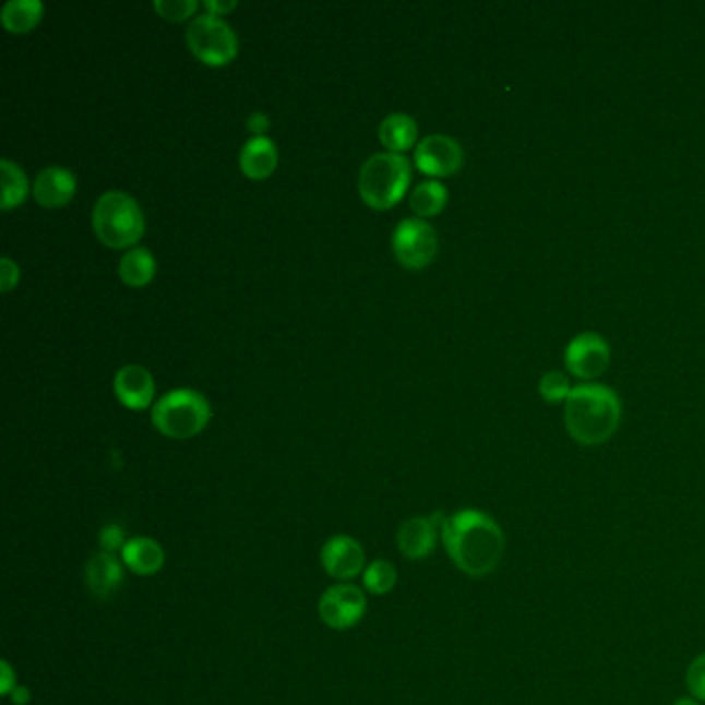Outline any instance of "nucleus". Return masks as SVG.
Here are the masks:
<instances>
[{"label":"nucleus","instance_id":"obj_28","mask_svg":"<svg viewBox=\"0 0 705 705\" xmlns=\"http://www.w3.org/2000/svg\"><path fill=\"white\" fill-rule=\"evenodd\" d=\"M17 284H20V267L9 256H4L0 261V288H2V292H9Z\"/></svg>","mask_w":705,"mask_h":705},{"label":"nucleus","instance_id":"obj_6","mask_svg":"<svg viewBox=\"0 0 705 705\" xmlns=\"http://www.w3.org/2000/svg\"><path fill=\"white\" fill-rule=\"evenodd\" d=\"M187 44L196 59L210 67H222L235 59L238 52L235 29L212 13H203L191 21Z\"/></svg>","mask_w":705,"mask_h":705},{"label":"nucleus","instance_id":"obj_33","mask_svg":"<svg viewBox=\"0 0 705 705\" xmlns=\"http://www.w3.org/2000/svg\"><path fill=\"white\" fill-rule=\"evenodd\" d=\"M672 705H704L702 702H697L695 697H691V695H685V697H679L677 702Z\"/></svg>","mask_w":705,"mask_h":705},{"label":"nucleus","instance_id":"obj_16","mask_svg":"<svg viewBox=\"0 0 705 705\" xmlns=\"http://www.w3.org/2000/svg\"><path fill=\"white\" fill-rule=\"evenodd\" d=\"M277 159L279 156H277L274 141L259 135V138H253L244 143V147L240 152V168H242L244 177H249L251 180H263V178L274 175Z\"/></svg>","mask_w":705,"mask_h":705},{"label":"nucleus","instance_id":"obj_21","mask_svg":"<svg viewBox=\"0 0 705 705\" xmlns=\"http://www.w3.org/2000/svg\"><path fill=\"white\" fill-rule=\"evenodd\" d=\"M447 199H450L447 187L443 182L431 178V180L418 182L414 187L410 195V207L414 210V214L422 217V219L439 216L445 210Z\"/></svg>","mask_w":705,"mask_h":705},{"label":"nucleus","instance_id":"obj_30","mask_svg":"<svg viewBox=\"0 0 705 705\" xmlns=\"http://www.w3.org/2000/svg\"><path fill=\"white\" fill-rule=\"evenodd\" d=\"M205 7H207V11L212 13V15H217V17H222L224 13H228V11H232L236 7L235 0H230V2H219V0H207L205 2Z\"/></svg>","mask_w":705,"mask_h":705},{"label":"nucleus","instance_id":"obj_31","mask_svg":"<svg viewBox=\"0 0 705 705\" xmlns=\"http://www.w3.org/2000/svg\"><path fill=\"white\" fill-rule=\"evenodd\" d=\"M29 697H32V693H29V689H25V686L17 685L13 691H11V700H13V704L15 705L27 704V702H29Z\"/></svg>","mask_w":705,"mask_h":705},{"label":"nucleus","instance_id":"obj_14","mask_svg":"<svg viewBox=\"0 0 705 705\" xmlns=\"http://www.w3.org/2000/svg\"><path fill=\"white\" fill-rule=\"evenodd\" d=\"M77 191V180L71 170L60 166H48L39 172L34 182V196L44 207H62Z\"/></svg>","mask_w":705,"mask_h":705},{"label":"nucleus","instance_id":"obj_25","mask_svg":"<svg viewBox=\"0 0 705 705\" xmlns=\"http://www.w3.org/2000/svg\"><path fill=\"white\" fill-rule=\"evenodd\" d=\"M685 683L689 695L705 704V652L691 660L686 668Z\"/></svg>","mask_w":705,"mask_h":705},{"label":"nucleus","instance_id":"obj_9","mask_svg":"<svg viewBox=\"0 0 705 705\" xmlns=\"http://www.w3.org/2000/svg\"><path fill=\"white\" fill-rule=\"evenodd\" d=\"M367 612V596L352 584H337L319 600V617L327 628L344 631L360 623Z\"/></svg>","mask_w":705,"mask_h":705},{"label":"nucleus","instance_id":"obj_7","mask_svg":"<svg viewBox=\"0 0 705 705\" xmlns=\"http://www.w3.org/2000/svg\"><path fill=\"white\" fill-rule=\"evenodd\" d=\"M393 253L408 270H425L439 251V238L431 224L422 217H408L393 230Z\"/></svg>","mask_w":705,"mask_h":705},{"label":"nucleus","instance_id":"obj_5","mask_svg":"<svg viewBox=\"0 0 705 705\" xmlns=\"http://www.w3.org/2000/svg\"><path fill=\"white\" fill-rule=\"evenodd\" d=\"M212 418L210 402L203 393L175 390L157 399L152 420L157 431L170 439H191L207 427Z\"/></svg>","mask_w":705,"mask_h":705},{"label":"nucleus","instance_id":"obj_17","mask_svg":"<svg viewBox=\"0 0 705 705\" xmlns=\"http://www.w3.org/2000/svg\"><path fill=\"white\" fill-rule=\"evenodd\" d=\"M122 563L131 569L135 575H156L166 563V552L154 538L138 536L127 542L122 549Z\"/></svg>","mask_w":705,"mask_h":705},{"label":"nucleus","instance_id":"obj_2","mask_svg":"<svg viewBox=\"0 0 705 705\" xmlns=\"http://www.w3.org/2000/svg\"><path fill=\"white\" fill-rule=\"evenodd\" d=\"M621 418V397L602 383H582L569 393L565 429L569 437L584 447L605 445L619 431Z\"/></svg>","mask_w":705,"mask_h":705},{"label":"nucleus","instance_id":"obj_13","mask_svg":"<svg viewBox=\"0 0 705 705\" xmlns=\"http://www.w3.org/2000/svg\"><path fill=\"white\" fill-rule=\"evenodd\" d=\"M154 377L141 365H127L115 377L118 402L129 410H145L154 399Z\"/></svg>","mask_w":705,"mask_h":705},{"label":"nucleus","instance_id":"obj_12","mask_svg":"<svg viewBox=\"0 0 705 705\" xmlns=\"http://www.w3.org/2000/svg\"><path fill=\"white\" fill-rule=\"evenodd\" d=\"M443 522L445 515L441 513H434L431 517H411L404 522L397 531V549L411 561H422L431 557L437 540L441 538Z\"/></svg>","mask_w":705,"mask_h":705},{"label":"nucleus","instance_id":"obj_19","mask_svg":"<svg viewBox=\"0 0 705 705\" xmlns=\"http://www.w3.org/2000/svg\"><path fill=\"white\" fill-rule=\"evenodd\" d=\"M118 274L131 288L147 286L156 275V259L145 247H133L120 259Z\"/></svg>","mask_w":705,"mask_h":705},{"label":"nucleus","instance_id":"obj_26","mask_svg":"<svg viewBox=\"0 0 705 705\" xmlns=\"http://www.w3.org/2000/svg\"><path fill=\"white\" fill-rule=\"evenodd\" d=\"M157 13L168 21H184L196 11L195 0H156Z\"/></svg>","mask_w":705,"mask_h":705},{"label":"nucleus","instance_id":"obj_15","mask_svg":"<svg viewBox=\"0 0 705 705\" xmlns=\"http://www.w3.org/2000/svg\"><path fill=\"white\" fill-rule=\"evenodd\" d=\"M85 579H87L89 592L96 598L106 600L122 586V579H124L122 563L118 561L112 552H106V550L96 552L87 563Z\"/></svg>","mask_w":705,"mask_h":705},{"label":"nucleus","instance_id":"obj_18","mask_svg":"<svg viewBox=\"0 0 705 705\" xmlns=\"http://www.w3.org/2000/svg\"><path fill=\"white\" fill-rule=\"evenodd\" d=\"M418 138V124L414 118L404 115V112H395L385 117L379 127V139L381 143L392 152V154H404L414 147Z\"/></svg>","mask_w":705,"mask_h":705},{"label":"nucleus","instance_id":"obj_4","mask_svg":"<svg viewBox=\"0 0 705 705\" xmlns=\"http://www.w3.org/2000/svg\"><path fill=\"white\" fill-rule=\"evenodd\" d=\"M94 230L110 249H127L141 240L145 217L138 201L122 191H108L94 205Z\"/></svg>","mask_w":705,"mask_h":705},{"label":"nucleus","instance_id":"obj_32","mask_svg":"<svg viewBox=\"0 0 705 705\" xmlns=\"http://www.w3.org/2000/svg\"><path fill=\"white\" fill-rule=\"evenodd\" d=\"M249 127L255 133H263L267 129V118L263 117V115H255V117H251V120H249Z\"/></svg>","mask_w":705,"mask_h":705},{"label":"nucleus","instance_id":"obj_23","mask_svg":"<svg viewBox=\"0 0 705 705\" xmlns=\"http://www.w3.org/2000/svg\"><path fill=\"white\" fill-rule=\"evenodd\" d=\"M362 582H365V588L374 596L390 594L397 584V569L393 567V563L383 561V559L372 561L371 565L365 569Z\"/></svg>","mask_w":705,"mask_h":705},{"label":"nucleus","instance_id":"obj_27","mask_svg":"<svg viewBox=\"0 0 705 705\" xmlns=\"http://www.w3.org/2000/svg\"><path fill=\"white\" fill-rule=\"evenodd\" d=\"M127 542L129 540H127L124 529L117 526V524H110V526H106L99 531V545H101V550H106V552L115 554L117 550L124 549Z\"/></svg>","mask_w":705,"mask_h":705},{"label":"nucleus","instance_id":"obj_8","mask_svg":"<svg viewBox=\"0 0 705 705\" xmlns=\"http://www.w3.org/2000/svg\"><path fill=\"white\" fill-rule=\"evenodd\" d=\"M610 365V346L607 339L596 332H584L575 335L565 348V367L567 371L592 383L602 377Z\"/></svg>","mask_w":705,"mask_h":705},{"label":"nucleus","instance_id":"obj_22","mask_svg":"<svg viewBox=\"0 0 705 705\" xmlns=\"http://www.w3.org/2000/svg\"><path fill=\"white\" fill-rule=\"evenodd\" d=\"M0 172H2V196H0V207L2 210H13L21 205L27 193H29V182L25 172L21 170L17 164L11 159H0Z\"/></svg>","mask_w":705,"mask_h":705},{"label":"nucleus","instance_id":"obj_3","mask_svg":"<svg viewBox=\"0 0 705 705\" xmlns=\"http://www.w3.org/2000/svg\"><path fill=\"white\" fill-rule=\"evenodd\" d=\"M411 166L399 154H377L365 162L358 177V191L372 210H390L410 187Z\"/></svg>","mask_w":705,"mask_h":705},{"label":"nucleus","instance_id":"obj_24","mask_svg":"<svg viewBox=\"0 0 705 705\" xmlns=\"http://www.w3.org/2000/svg\"><path fill=\"white\" fill-rule=\"evenodd\" d=\"M571 390L573 387L569 383L567 374L561 371H549L547 374H542V379L538 383V392L542 395V399L549 404H565Z\"/></svg>","mask_w":705,"mask_h":705},{"label":"nucleus","instance_id":"obj_10","mask_svg":"<svg viewBox=\"0 0 705 705\" xmlns=\"http://www.w3.org/2000/svg\"><path fill=\"white\" fill-rule=\"evenodd\" d=\"M464 150L450 135H429L416 145L414 162L429 177H451L464 166Z\"/></svg>","mask_w":705,"mask_h":705},{"label":"nucleus","instance_id":"obj_1","mask_svg":"<svg viewBox=\"0 0 705 705\" xmlns=\"http://www.w3.org/2000/svg\"><path fill=\"white\" fill-rule=\"evenodd\" d=\"M441 540L453 565L470 577L494 573L507 547L499 522L478 510H462L445 517Z\"/></svg>","mask_w":705,"mask_h":705},{"label":"nucleus","instance_id":"obj_29","mask_svg":"<svg viewBox=\"0 0 705 705\" xmlns=\"http://www.w3.org/2000/svg\"><path fill=\"white\" fill-rule=\"evenodd\" d=\"M0 674H2V681H0V693L2 695H11V691L17 686V679H15V672L9 662H2L0 665Z\"/></svg>","mask_w":705,"mask_h":705},{"label":"nucleus","instance_id":"obj_20","mask_svg":"<svg viewBox=\"0 0 705 705\" xmlns=\"http://www.w3.org/2000/svg\"><path fill=\"white\" fill-rule=\"evenodd\" d=\"M44 15V4L39 0H9L2 7V25L11 34H27L32 32Z\"/></svg>","mask_w":705,"mask_h":705},{"label":"nucleus","instance_id":"obj_11","mask_svg":"<svg viewBox=\"0 0 705 705\" xmlns=\"http://www.w3.org/2000/svg\"><path fill=\"white\" fill-rule=\"evenodd\" d=\"M321 563L327 571V575H332L339 582H348L367 569L365 567L367 554L362 545L354 540L352 536L339 534L325 542V547L321 550Z\"/></svg>","mask_w":705,"mask_h":705}]
</instances>
